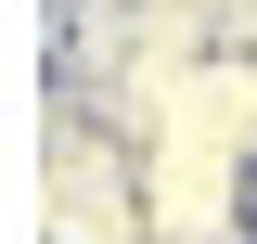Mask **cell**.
<instances>
[{"label": "cell", "instance_id": "1", "mask_svg": "<svg viewBox=\"0 0 257 244\" xmlns=\"http://www.w3.org/2000/svg\"><path fill=\"white\" fill-rule=\"evenodd\" d=\"M39 244H155L142 142L90 103H52V129H39Z\"/></svg>", "mask_w": 257, "mask_h": 244}, {"label": "cell", "instance_id": "3", "mask_svg": "<svg viewBox=\"0 0 257 244\" xmlns=\"http://www.w3.org/2000/svg\"><path fill=\"white\" fill-rule=\"evenodd\" d=\"M206 244H257V218H231V231H206Z\"/></svg>", "mask_w": 257, "mask_h": 244}, {"label": "cell", "instance_id": "2", "mask_svg": "<svg viewBox=\"0 0 257 244\" xmlns=\"http://www.w3.org/2000/svg\"><path fill=\"white\" fill-rule=\"evenodd\" d=\"M142 193H155V244H206L231 218H257V154L206 142V129H167V142H142Z\"/></svg>", "mask_w": 257, "mask_h": 244}]
</instances>
